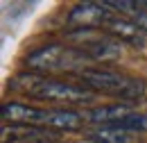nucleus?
<instances>
[{"label":"nucleus","mask_w":147,"mask_h":143,"mask_svg":"<svg viewBox=\"0 0 147 143\" xmlns=\"http://www.w3.org/2000/svg\"><path fill=\"white\" fill-rule=\"evenodd\" d=\"M79 77L86 82V89L102 91V93H109V95H120L125 100H136L145 91L143 80H134V77H127V75H120V73H113V71L88 68V71L79 73Z\"/></svg>","instance_id":"1"},{"label":"nucleus","mask_w":147,"mask_h":143,"mask_svg":"<svg viewBox=\"0 0 147 143\" xmlns=\"http://www.w3.org/2000/svg\"><path fill=\"white\" fill-rule=\"evenodd\" d=\"M27 93L38 100H48V102H68V105H82V102H91L93 91L68 84V82H59V80H36L27 86Z\"/></svg>","instance_id":"2"},{"label":"nucleus","mask_w":147,"mask_h":143,"mask_svg":"<svg viewBox=\"0 0 147 143\" xmlns=\"http://www.w3.org/2000/svg\"><path fill=\"white\" fill-rule=\"evenodd\" d=\"M84 59H91L84 50L75 48H63V46H45L38 48L27 57V66L32 71H61V68H75Z\"/></svg>","instance_id":"3"},{"label":"nucleus","mask_w":147,"mask_h":143,"mask_svg":"<svg viewBox=\"0 0 147 143\" xmlns=\"http://www.w3.org/2000/svg\"><path fill=\"white\" fill-rule=\"evenodd\" d=\"M113 18L115 14L109 12L104 2H84L73 7V12L68 14V23L77 25L79 30H93V27H107Z\"/></svg>","instance_id":"4"},{"label":"nucleus","mask_w":147,"mask_h":143,"mask_svg":"<svg viewBox=\"0 0 147 143\" xmlns=\"http://www.w3.org/2000/svg\"><path fill=\"white\" fill-rule=\"evenodd\" d=\"M43 111L45 109L30 107V105H23V102H5L0 107V116H2V121H9L11 125L36 127L43 118Z\"/></svg>","instance_id":"5"},{"label":"nucleus","mask_w":147,"mask_h":143,"mask_svg":"<svg viewBox=\"0 0 147 143\" xmlns=\"http://www.w3.org/2000/svg\"><path fill=\"white\" fill-rule=\"evenodd\" d=\"M38 125L52 129H79L84 125V116L70 109H45Z\"/></svg>","instance_id":"6"},{"label":"nucleus","mask_w":147,"mask_h":143,"mask_svg":"<svg viewBox=\"0 0 147 143\" xmlns=\"http://www.w3.org/2000/svg\"><path fill=\"white\" fill-rule=\"evenodd\" d=\"M104 30H109L113 36H118L120 41H127L131 46H143V43H145V32H143L134 20H127V18L115 16Z\"/></svg>","instance_id":"7"},{"label":"nucleus","mask_w":147,"mask_h":143,"mask_svg":"<svg viewBox=\"0 0 147 143\" xmlns=\"http://www.w3.org/2000/svg\"><path fill=\"white\" fill-rule=\"evenodd\" d=\"M129 107H131V102H115V105H107V107H97L86 111V118L91 123H104V127H107L115 121H120L122 116H127Z\"/></svg>","instance_id":"8"},{"label":"nucleus","mask_w":147,"mask_h":143,"mask_svg":"<svg viewBox=\"0 0 147 143\" xmlns=\"http://www.w3.org/2000/svg\"><path fill=\"white\" fill-rule=\"evenodd\" d=\"M82 50L88 54L91 59H115L120 54V43L111 41L107 36H97L93 41H86Z\"/></svg>","instance_id":"9"},{"label":"nucleus","mask_w":147,"mask_h":143,"mask_svg":"<svg viewBox=\"0 0 147 143\" xmlns=\"http://www.w3.org/2000/svg\"><path fill=\"white\" fill-rule=\"evenodd\" d=\"M88 139H91L93 143H129L131 141L129 132L115 129V127H102V129L93 132Z\"/></svg>","instance_id":"10"},{"label":"nucleus","mask_w":147,"mask_h":143,"mask_svg":"<svg viewBox=\"0 0 147 143\" xmlns=\"http://www.w3.org/2000/svg\"><path fill=\"white\" fill-rule=\"evenodd\" d=\"M107 127H115L122 132H143V129H147V116L145 114H127L120 121H115Z\"/></svg>","instance_id":"11"},{"label":"nucleus","mask_w":147,"mask_h":143,"mask_svg":"<svg viewBox=\"0 0 147 143\" xmlns=\"http://www.w3.org/2000/svg\"><path fill=\"white\" fill-rule=\"evenodd\" d=\"M131 20H134V23L147 34V12H145V9H138L136 14H131Z\"/></svg>","instance_id":"12"}]
</instances>
